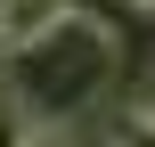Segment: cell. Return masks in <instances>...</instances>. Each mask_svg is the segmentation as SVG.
Wrapping results in <instances>:
<instances>
[{
    "mask_svg": "<svg viewBox=\"0 0 155 147\" xmlns=\"http://www.w3.org/2000/svg\"><path fill=\"white\" fill-rule=\"evenodd\" d=\"M131 8H139V16H155V0H131Z\"/></svg>",
    "mask_w": 155,
    "mask_h": 147,
    "instance_id": "obj_6",
    "label": "cell"
},
{
    "mask_svg": "<svg viewBox=\"0 0 155 147\" xmlns=\"http://www.w3.org/2000/svg\"><path fill=\"white\" fill-rule=\"evenodd\" d=\"M33 131H41V123L25 115V98H8V90H0V147H25Z\"/></svg>",
    "mask_w": 155,
    "mask_h": 147,
    "instance_id": "obj_4",
    "label": "cell"
},
{
    "mask_svg": "<svg viewBox=\"0 0 155 147\" xmlns=\"http://www.w3.org/2000/svg\"><path fill=\"white\" fill-rule=\"evenodd\" d=\"M74 0H0V49H25V41H41L57 16H65Z\"/></svg>",
    "mask_w": 155,
    "mask_h": 147,
    "instance_id": "obj_2",
    "label": "cell"
},
{
    "mask_svg": "<svg viewBox=\"0 0 155 147\" xmlns=\"http://www.w3.org/2000/svg\"><path fill=\"white\" fill-rule=\"evenodd\" d=\"M114 82V25L90 8H65L41 41L8 49V98H25L33 123H74L82 98H106Z\"/></svg>",
    "mask_w": 155,
    "mask_h": 147,
    "instance_id": "obj_1",
    "label": "cell"
},
{
    "mask_svg": "<svg viewBox=\"0 0 155 147\" xmlns=\"http://www.w3.org/2000/svg\"><path fill=\"white\" fill-rule=\"evenodd\" d=\"M0 90H8V82H0Z\"/></svg>",
    "mask_w": 155,
    "mask_h": 147,
    "instance_id": "obj_8",
    "label": "cell"
},
{
    "mask_svg": "<svg viewBox=\"0 0 155 147\" xmlns=\"http://www.w3.org/2000/svg\"><path fill=\"white\" fill-rule=\"evenodd\" d=\"M139 106H147V115H155V98H139Z\"/></svg>",
    "mask_w": 155,
    "mask_h": 147,
    "instance_id": "obj_7",
    "label": "cell"
},
{
    "mask_svg": "<svg viewBox=\"0 0 155 147\" xmlns=\"http://www.w3.org/2000/svg\"><path fill=\"white\" fill-rule=\"evenodd\" d=\"M98 139L106 147H155V115L147 106H114V115L98 123Z\"/></svg>",
    "mask_w": 155,
    "mask_h": 147,
    "instance_id": "obj_3",
    "label": "cell"
},
{
    "mask_svg": "<svg viewBox=\"0 0 155 147\" xmlns=\"http://www.w3.org/2000/svg\"><path fill=\"white\" fill-rule=\"evenodd\" d=\"M25 147H82V131H74V123H41Z\"/></svg>",
    "mask_w": 155,
    "mask_h": 147,
    "instance_id": "obj_5",
    "label": "cell"
}]
</instances>
